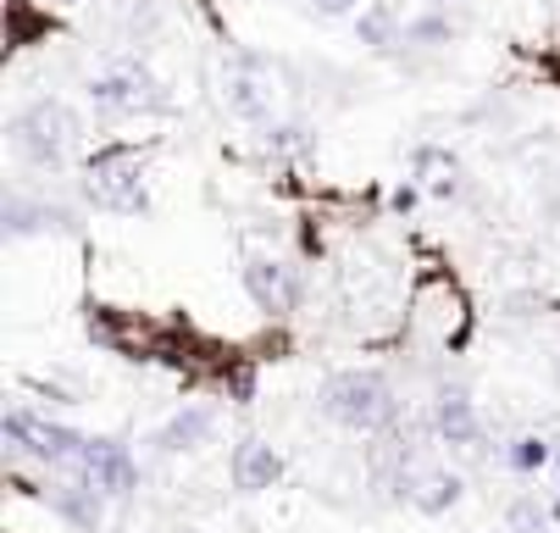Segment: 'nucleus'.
I'll use <instances>...</instances> for the list:
<instances>
[{
    "label": "nucleus",
    "instance_id": "1",
    "mask_svg": "<svg viewBox=\"0 0 560 533\" xmlns=\"http://www.w3.org/2000/svg\"><path fill=\"white\" fill-rule=\"evenodd\" d=\"M12 139H18V150L34 162V167H67V157H72V144H78V117L61 106V101H34V106H23L18 117H12Z\"/></svg>",
    "mask_w": 560,
    "mask_h": 533
},
{
    "label": "nucleus",
    "instance_id": "2",
    "mask_svg": "<svg viewBox=\"0 0 560 533\" xmlns=\"http://www.w3.org/2000/svg\"><path fill=\"white\" fill-rule=\"evenodd\" d=\"M84 195L101 206V211H122V217H133V211H144V162H139V150H128V144H106L101 157L90 162V173H84Z\"/></svg>",
    "mask_w": 560,
    "mask_h": 533
},
{
    "label": "nucleus",
    "instance_id": "3",
    "mask_svg": "<svg viewBox=\"0 0 560 533\" xmlns=\"http://www.w3.org/2000/svg\"><path fill=\"white\" fill-rule=\"evenodd\" d=\"M84 95L106 117H139V112H167L173 106V95L162 90V79H150L139 61H122L112 72H95V79L84 84Z\"/></svg>",
    "mask_w": 560,
    "mask_h": 533
},
{
    "label": "nucleus",
    "instance_id": "4",
    "mask_svg": "<svg viewBox=\"0 0 560 533\" xmlns=\"http://www.w3.org/2000/svg\"><path fill=\"white\" fill-rule=\"evenodd\" d=\"M222 106L245 123L272 117V84H267V61L261 56H238L222 67Z\"/></svg>",
    "mask_w": 560,
    "mask_h": 533
},
{
    "label": "nucleus",
    "instance_id": "5",
    "mask_svg": "<svg viewBox=\"0 0 560 533\" xmlns=\"http://www.w3.org/2000/svg\"><path fill=\"white\" fill-rule=\"evenodd\" d=\"M328 412L345 417L350 428H377L388 417V390L372 372H345V378L328 384Z\"/></svg>",
    "mask_w": 560,
    "mask_h": 533
},
{
    "label": "nucleus",
    "instance_id": "6",
    "mask_svg": "<svg viewBox=\"0 0 560 533\" xmlns=\"http://www.w3.org/2000/svg\"><path fill=\"white\" fill-rule=\"evenodd\" d=\"M245 283H250V294H256V306H261V312H289L294 300H300V278H294V267H289V262H272V256H250Z\"/></svg>",
    "mask_w": 560,
    "mask_h": 533
},
{
    "label": "nucleus",
    "instance_id": "7",
    "mask_svg": "<svg viewBox=\"0 0 560 533\" xmlns=\"http://www.w3.org/2000/svg\"><path fill=\"white\" fill-rule=\"evenodd\" d=\"M417 178H422V189L439 195V200L460 195V162L450 157V150H439V144H422V150H417Z\"/></svg>",
    "mask_w": 560,
    "mask_h": 533
},
{
    "label": "nucleus",
    "instance_id": "8",
    "mask_svg": "<svg viewBox=\"0 0 560 533\" xmlns=\"http://www.w3.org/2000/svg\"><path fill=\"white\" fill-rule=\"evenodd\" d=\"M399 34H406V28H399V18H394L388 7H366V12L355 18V39L372 45V50H388Z\"/></svg>",
    "mask_w": 560,
    "mask_h": 533
},
{
    "label": "nucleus",
    "instance_id": "9",
    "mask_svg": "<svg viewBox=\"0 0 560 533\" xmlns=\"http://www.w3.org/2000/svg\"><path fill=\"white\" fill-rule=\"evenodd\" d=\"M7 222H12V234H28V228H45V222H72L61 206H39V200H23L12 195L7 200Z\"/></svg>",
    "mask_w": 560,
    "mask_h": 533
},
{
    "label": "nucleus",
    "instance_id": "10",
    "mask_svg": "<svg viewBox=\"0 0 560 533\" xmlns=\"http://www.w3.org/2000/svg\"><path fill=\"white\" fill-rule=\"evenodd\" d=\"M272 478H278V455H272V450L250 444L245 455H238V484H245V489H261V484H272Z\"/></svg>",
    "mask_w": 560,
    "mask_h": 533
},
{
    "label": "nucleus",
    "instance_id": "11",
    "mask_svg": "<svg viewBox=\"0 0 560 533\" xmlns=\"http://www.w3.org/2000/svg\"><path fill=\"white\" fill-rule=\"evenodd\" d=\"M406 39H422V45H444V39H450V23H444V18H417V23H406Z\"/></svg>",
    "mask_w": 560,
    "mask_h": 533
},
{
    "label": "nucleus",
    "instance_id": "12",
    "mask_svg": "<svg viewBox=\"0 0 560 533\" xmlns=\"http://www.w3.org/2000/svg\"><path fill=\"white\" fill-rule=\"evenodd\" d=\"M444 433H455V439L471 433V412H466V401H444Z\"/></svg>",
    "mask_w": 560,
    "mask_h": 533
},
{
    "label": "nucleus",
    "instance_id": "13",
    "mask_svg": "<svg viewBox=\"0 0 560 533\" xmlns=\"http://www.w3.org/2000/svg\"><path fill=\"white\" fill-rule=\"evenodd\" d=\"M516 467H544V444H538V439H522V450H516Z\"/></svg>",
    "mask_w": 560,
    "mask_h": 533
},
{
    "label": "nucleus",
    "instance_id": "14",
    "mask_svg": "<svg viewBox=\"0 0 560 533\" xmlns=\"http://www.w3.org/2000/svg\"><path fill=\"white\" fill-rule=\"evenodd\" d=\"M311 7H323L328 18H345V12H355V0H311Z\"/></svg>",
    "mask_w": 560,
    "mask_h": 533
},
{
    "label": "nucleus",
    "instance_id": "15",
    "mask_svg": "<svg viewBox=\"0 0 560 533\" xmlns=\"http://www.w3.org/2000/svg\"><path fill=\"white\" fill-rule=\"evenodd\" d=\"M394 206H399V211H411V206H417V189H411V184H406V189H394Z\"/></svg>",
    "mask_w": 560,
    "mask_h": 533
},
{
    "label": "nucleus",
    "instance_id": "16",
    "mask_svg": "<svg viewBox=\"0 0 560 533\" xmlns=\"http://www.w3.org/2000/svg\"><path fill=\"white\" fill-rule=\"evenodd\" d=\"M433 7H450V0H433Z\"/></svg>",
    "mask_w": 560,
    "mask_h": 533
}]
</instances>
